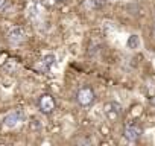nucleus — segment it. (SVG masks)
Wrapping results in <instances>:
<instances>
[{
  "mask_svg": "<svg viewBox=\"0 0 155 146\" xmlns=\"http://www.w3.org/2000/svg\"><path fill=\"white\" fill-rule=\"evenodd\" d=\"M28 15L34 23H40L44 17V5L40 2H34L28 8Z\"/></svg>",
  "mask_w": 155,
  "mask_h": 146,
  "instance_id": "obj_3",
  "label": "nucleus"
},
{
  "mask_svg": "<svg viewBox=\"0 0 155 146\" xmlns=\"http://www.w3.org/2000/svg\"><path fill=\"white\" fill-rule=\"evenodd\" d=\"M56 2H64V0H56Z\"/></svg>",
  "mask_w": 155,
  "mask_h": 146,
  "instance_id": "obj_12",
  "label": "nucleus"
},
{
  "mask_svg": "<svg viewBox=\"0 0 155 146\" xmlns=\"http://www.w3.org/2000/svg\"><path fill=\"white\" fill-rule=\"evenodd\" d=\"M25 37H26V35H25V31H23L21 28H12V29H9V32H8V35H6L9 44H12V46L21 44V43L25 41Z\"/></svg>",
  "mask_w": 155,
  "mask_h": 146,
  "instance_id": "obj_6",
  "label": "nucleus"
},
{
  "mask_svg": "<svg viewBox=\"0 0 155 146\" xmlns=\"http://www.w3.org/2000/svg\"><path fill=\"white\" fill-rule=\"evenodd\" d=\"M104 114H105L107 119L111 120V122L119 120V117H120V114H122V107H120V104H117V102H108V104H105V105H104Z\"/></svg>",
  "mask_w": 155,
  "mask_h": 146,
  "instance_id": "obj_4",
  "label": "nucleus"
},
{
  "mask_svg": "<svg viewBox=\"0 0 155 146\" xmlns=\"http://www.w3.org/2000/svg\"><path fill=\"white\" fill-rule=\"evenodd\" d=\"M55 61H56L55 55H46V56H43V58L35 64V68H37L38 71H41V73H46V71H49V70L53 67Z\"/></svg>",
  "mask_w": 155,
  "mask_h": 146,
  "instance_id": "obj_8",
  "label": "nucleus"
},
{
  "mask_svg": "<svg viewBox=\"0 0 155 146\" xmlns=\"http://www.w3.org/2000/svg\"><path fill=\"white\" fill-rule=\"evenodd\" d=\"M94 91H93V88L91 87H81L79 90L76 91V95H74V99H76V102L79 104L81 107H88V105H91L93 102H94Z\"/></svg>",
  "mask_w": 155,
  "mask_h": 146,
  "instance_id": "obj_1",
  "label": "nucleus"
},
{
  "mask_svg": "<svg viewBox=\"0 0 155 146\" xmlns=\"http://www.w3.org/2000/svg\"><path fill=\"white\" fill-rule=\"evenodd\" d=\"M37 107H38L40 113H43V114H52L55 111V108H56V104H55V99H53L52 95L44 93V95H41L38 98Z\"/></svg>",
  "mask_w": 155,
  "mask_h": 146,
  "instance_id": "obj_2",
  "label": "nucleus"
},
{
  "mask_svg": "<svg viewBox=\"0 0 155 146\" xmlns=\"http://www.w3.org/2000/svg\"><path fill=\"white\" fill-rule=\"evenodd\" d=\"M126 46H128L129 49H132V50L138 49V47H140V38H138V35H131V37L128 38V41H126Z\"/></svg>",
  "mask_w": 155,
  "mask_h": 146,
  "instance_id": "obj_9",
  "label": "nucleus"
},
{
  "mask_svg": "<svg viewBox=\"0 0 155 146\" xmlns=\"http://www.w3.org/2000/svg\"><path fill=\"white\" fill-rule=\"evenodd\" d=\"M21 120H23V114H21V111H20V110H12L11 113H8V114L3 117L2 125H3L5 128H15Z\"/></svg>",
  "mask_w": 155,
  "mask_h": 146,
  "instance_id": "obj_5",
  "label": "nucleus"
},
{
  "mask_svg": "<svg viewBox=\"0 0 155 146\" xmlns=\"http://www.w3.org/2000/svg\"><path fill=\"white\" fill-rule=\"evenodd\" d=\"M5 2H6V0H0V8H2V6L5 5Z\"/></svg>",
  "mask_w": 155,
  "mask_h": 146,
  "instance_id": "obj_11",
  "label": "nucleus"
},
{
  "mask_svg": "<svg viewBox=\"0 0 155 146\" xmlns=\"http://www.w3.org/2000/svg\"><path fill=\"white\" fill-rule=\"evenodd\" d=\"M87 8H91V9H96V8H102L105 5V0H87L84 3Z\"/></svg>",
  "mask_w": 155,
  "mask_h": 146,
  "instance_id": "obj_10",
  "label": "nucleus"
},
{
  "mask_svg": "<svg viewBox=\"0 0 155 146\" xmlns=\"http://www.w3.org/2000/svg\"><path fill=\"white\" fill-rule=\"evenodd\" d=\"M141 128L140 126H137V125H128V126H125V129H123V137L128 140V141H131V143H134V141H137L140 137H141Z\"/></svg>",
  "mask_w": 155,
  "mask_h": 146,
  "instance_id": "obj_7",
  "label": "nucleus"
}]
</instances>
